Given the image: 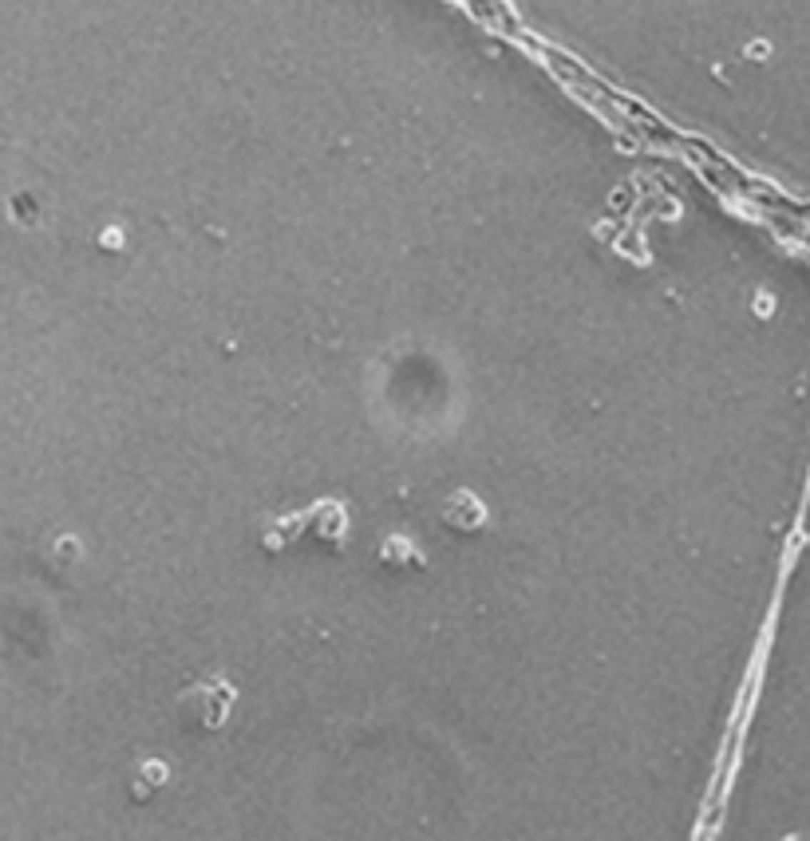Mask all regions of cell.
Instances as JSON below:
<instances>
[]
</instances>
